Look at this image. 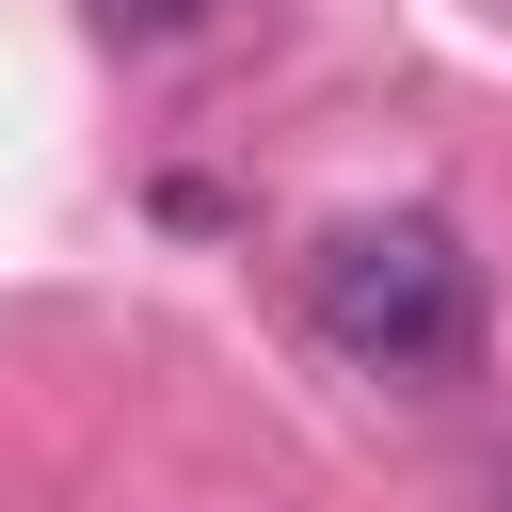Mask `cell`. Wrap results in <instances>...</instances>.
Listing matches in <instances>:
<instances>
[{
    "mask_svg": "<svg viewBox=\"0 0 512 512\" xmlns=\"http://www.w3.org/2000/svg\"><path fill=\"white\" fill-rule=\"evenodd\" d=\"M112 32H192V16H224V0H96Z\"/></svg>",
    "mask_w": 512,
    "mask_h": 512,
    "instance_id": "obj_2",
    "label": "cell"
},
{
    "mask_svg": "<svg viewBox=\"0 0 512 512\" xmlns=\"http://www.w3.org/2000/svg\"><path fill=\"white\" fill-rule=\"evenodd\" d=\"M304 320H320V352L352 368V384H448L464 352H480V272H464V240L448 224H336L320 240V272H304Z\"/></svg>",
    "mask_w": 512,
    "mask_h": 512,
    "instance_id": "obj_1",
    "label": "cell"
}]
</instances>
